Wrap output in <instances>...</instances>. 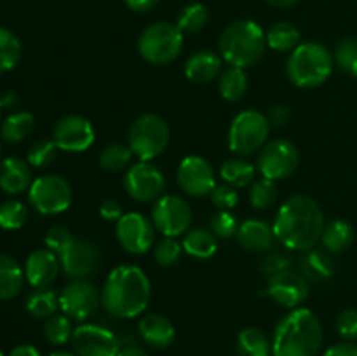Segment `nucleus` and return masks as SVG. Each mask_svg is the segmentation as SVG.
I'll list each match as a JSON object with an SVG mask.
<instances>
[{"label": "nucleus", "instance_id": "obj_1", "mask_svg": "<svg viewBox=\"0 0 357 356\" xmlns=\"http://www.w3.org/2000/svg\"><path fill=\"white\" fill-rule=\"evenodd\" d=\"M324 213L319 202L305 194H295L279 206L272 227L275 239L293 251H307L321 241Z\"/></svg>", "mask_w": 357, "mask_h": 356}, {"label": "nucleus", "instance_id": "obj_2", "mask_svg": "<svg viewBox=\"0 0 357 356\" xmlns=\"http://www.w3.org/2000/svg\"><path fill=\"white\" fill-rule=\"evenodd\" d=\"M152 299V283L142 267L117 265L101 288V306L110 316L121 320L142 316Z\"/></svg>", "mask_w": 357, "mask_h": 356}, {"label": "nucleus", "instance_id": "obj_3", "mask_svg": "<svg viewBox=\"0 0 357 356\" xmlns=\"http://www.w3.org/2000/svg\"><path fill=\"white\" fill-rule=\"evenodd\" d=\"M323 341V325L316 313L307 307H296L275 325L272 356H317Z\"/></svg>", "mask_w": 357, "mask_h": 356}, {"label": "nucleus", "instance_id": "obj_4", "mask_svg": "<svg viewBox=\"0 0 357 356\" xmlns=\"http://www.w3.org/2000/svg\"><path fill=\"white\" fill-rule=\"evenodd\" d=\"M267 40L257 21L239 20L230 23L220 37V56L229 66L250 68L264 58Z\"/></svg>", "mask_w": 357, "mask_h": 356}, {"label": "nucleus", "instance_id": "obj_5", "mask_svg": "<svg viewBox=\"0 0 357 356\" xmlns=\"http://www.w3.org/2000/svg\"><path fill=\"white\" fill-rule=\"evenodd\" d=\"M333 54L319 42H303L286 61V75L302 89L319 87L333 72Z\"/></svg>", "mask_w": 357, "mask_h": 356}, {"label": "nucleus", "instance_id": "obj_6", "mask_svg": "<svg viewBox=\"0 0 357 356\" xmlns=\"http://www.w3.org/2000/svg\"><path fill=\"white\" fill-rule=\"evenodd\" d=\"M183 51V34L167 21L149 24L138 37V52L146 63L155 66L169 65Z\"/></svg>", "mask_w": 357, "mask_h": 356}, {"label": "nucleus", "instance_id": "obj_7", "mask_svg": "<svg viewBox=\"0 0 357 356\" xmlns=\"http://www.w3.org/2000/svg\"><path fill=\"white\" fill-rule=\"evenodd\" d=\"M271 128L272 126L267 115H264L261 112L255 110V108L239 112L230 122L229 136H227L229 149L236 156H253V154L260 152L265 143L268 142Z\"/></svg>", "mask_w": 357, "mask_h": 356}, {"label": "nucleus", "instance_id": "obj_8", "mask_svg": "<svg viewBox=\"0 0 357 356\" xmlns=\"http://www.w3.org/2000/svg\"><path fill=\"white\" fill-rule=\"evenodd\" d=\"M169 126L160 115L143 114L131 124L128 145L138 161H153L169 145Z\"/></svg>", "mask_w": 357, "mask_h": 356}, {"label": "nucleus", "instance_id": "obj_9", "mask_svg": "<svg viewBox=\"0 0 357 356\" xmlns=\"http://www.w3.org/2000/svg\"><path fill=\"white\" fill-rule=\"evenodd\" d=\"M72 185L59 175L35 178L28 188V201L42 215H59L72 206Z\"/></svg>", "mask_w": 357, "mask_h": 356}, {"label": "nucleus", "instance_id": "obj_10", "mask_svg": "<svg viewBox=\"0 0 357 356\" xmlns=\"http://www.w3.org/2000/svg\"><path fill=\"white\" fill-rule=\"evenodd\" d=\"M300 164V152L296 145L289 140L278 138L265 143L258 152L257 170L268 180H284L291 177Z\"/></svg>", "mask_w": 357, "mask_h": 356}, {"label": "nucleus", "instance_id": "obj_11", "mask_svg": "<svg viewBox=\"0 0 357 356\" xmlns=\"http://www.w3.org/2000/svg\"><path fill=\"white\" fill-rule=\"evenodd\" d=\"M194 212L183 198L176 194H164L152 206V223L164 237H178L192 225Z\"/></svg>", "mask_w": 357, "mask_h": 356}, {"label": "nucleus", "instance_id": "obj_12", "mask_svg": "<svg viewBox=\"0 0 357 356\" xmlns=\"http://www.w3.org/2000/svg\"><path fill=\"white\" fill-rule=\"evenodd\" d=\"M124 188L138 202H155L166 191V177L152 161H138L126 170Z\"/></svg>", "mask_w": 357, "mask_h": 356}, {"label": "nucleus", "instance_id": "obj_13", "mask_svg": "<svg viewBox=\"0 0 357 356\" xmlns=\"http://www.w3.org/2000/svg\"><path fill=\"white\" fill-rule=\"evenodd\" d=\"M61 271L70 279H87L103 262L100 246L87 237H75L63 253L58 255Z\"/></svg>", "mask_w": 357, "mask_h": 356}, {"label": "nucleus", "instance_id": "obj_14", "mask_svg": "<svg viewBox=\"0 0 357 356\" xmlns=\"http://www.w3.org/2000/svg\"><path fill=\"white\" fill-rule=\"evenodd\" d=\"M101 304V292L87 279H72L59 293V309L73 321H86Z\"/></svg>", "mask_w": 357, "mask_h": 356}, {"label": "nucleus", "instance_id": "obj_15", "mask_svg": "<svg viewBox=\"0 0 357 356\" xmlns=\"http://www.w3.org/2000/svg\"><path fill=\"white\" fill-rule=\"evenodd\" d=\"M52 140L63 152L82 154L93 147L96 140L93 122L79 114H70L59 119L52 129Z\"/></svg>", "mask_w": 357, "mask_h": 356}, {"label": "nucleus", "instance_id": "obj_16", "mask_svg": "<svg viewBox=\"0 0 357 356\" xmlns=\"http://www.w3.org/2000/svg\"><path fill=\"white\" fill-rule=\"evenodd\" d=\"M155 232L152 220L138 212L124 213L115 225L119 244L131 255L146 253L155 243Z\"/></svg>", "mask_w": 357, "mask_h": 356}, {"label": "nucleus", "instance_id": "obj_17", "mask_svg": "<svg viewBox=\"0 0 357 356\" xmlns=\"http://www.w3.org/2000/svg\"><path fill=\"white\" fill-rule=\"evenodd\" d=\"M70 342L77 356H117L122 346L114 332L94 323H82L73 328Z\"/></svg>", "mask_w": 357, "mask_h": 356}, {"label": "nucleus", "instance_id": "obj_18", "mask_svg": "<svg viewBox=\"0 0 357 356\" xmlns=\"http://www.w3.org/2000/svg\"><path fill=\"white\" fill-rule=\"evenodd\" d=\"M176 180L181 191L192 198H208L216 187L215 170L202 156L185 157L178 166Z\"/></svg>", "mask_w": 357, "mask_h": 356}, {"label": "nucleus", "instance_id": "obj_19", "mask_svg": "<svg viewBox=\"0 0 357 356\" xmlns=\"http://www.w3.org/2000/svg\"><path fill=\"white\" fill-rule=\"evenodd\" d=\"M309 281L300 272L291 269L268 276L267 290H265V293L275 304L289 311L302 307V304L309 299Z\"/></svg>", "mask_w": 357, "mask_h": 356}, {"label": "nucleus", "instance_id": "obj_20", "mask_svg": "<svg viewBox=\"0 0 357 356\" xmlns=\"http://www.w3.org/2000/svg\"><path fill=\"white\" fill-rule=\"evenodd\" d=\"M61 271L59 257L49 248H38L31 251L24 264V279L33 288H45L51 286Z\"/></svg>", "mask_w": 357, "mask_h": 356}, {"label": "nucleus", "instance_id": "obj_21", "mask_svg": "<svg viewBox=\"0 0 357 356\" xmlns=\"http://www.w3.org/2000/svg\"><path fill=\"white\" fill-rule=\"evenodd\" d=\"M236 239L239 246L246 251L265 253V251H271L274 248V227L260 218H248L239 225Z\"/></svg>", "mask_w": 357, "mask_h": 356}, {"label": "nucleus", "instance_id": "obj_22", "mask_svg": "<svg viewBox=\"0 0 357 356\" xmlns=\"http://www.w3.org/2000/svg\"><path fill=\"white\" fill-rule=\"evenodd\" d=\"M138 334L145 344L153 349L169 348L176 337V328L173 321L159 313H149L142 316L138 323Z\"/></svg>", "mask_w": 357, "mask_h": 356}, {"label": "nucleus", "instance_id": "obj_23", "mask_svg": "<svg viewBox=\"0 0 357 356\" xmlns=\"http://www.w3.org/2000/svg\"><path fill=\"white\" fill-rule=\"evenodd\" d=\"M300 274L312 283L328 281L333 278L335 271H337V264H335L333 253L323 248H310V250L302 251V257L298 260Z\"/></svg>", "mask_w": 357, "mask_h": 356}, {"label": "nucleus", "instance_id": "obj_24", "mask_svg": "<svg viewBox=\"0 0 357 356\" xmlns=\"http://www.w3.org/2000/svg\"><path fill=\"white\" fill-rule=\"evenodd\" d=\"M33 184L31 168L28 161L20 157H6L0 161V188L10 195L26 192Z\"/></svg>", "mask_w": 357, "mask_h": 356}, {"label": "nucleus", "instance_id": "obj_25", "mask_svg": "<svg viewBox=\"0 0 357 356\" xmlns=\"http://www.w3.org/2000/svg\"><path fill=\"white\" fill-rule=\"evenodd\" d=\"M222 56L208 51V49H201L188 56V59L185 61V75L195 84H208L211 80H218L220 73H222Z\"/></svg>", "mask_w": 357, "mask_h": 356}, {"label": "nucleus", "instance_id": "obj_26", "mask_svg": "<svg viewBox=\"0 0 357 356\" xmlns=\"http://www.w3.org/2000/svg\"><path fill=\"white\" fill-rule=\"evenodd\" d=\"M181 246L187 255L194 258H211L218 250V237L211 232V229L204 227H194L183 234Z\"/></svg>", "mask_w": 357, "mask_h": 356}, {"label": "nucleus", "instance_id": "obj_27", "mask_svg": "<svg viewBox=\"0 0 357 356\" xmlns=\"http://www.w3.org/2000/svg\"><path fill=\"white\" fill-rule=\"evenodd\" d=\"M354 227L344 218H335L324 225L323 236H321V243L326 248L330 253H344L354 243Z\"/></svg>", "mask_w": 357, "mask_h": 356}, {"label": "nucleus", "instance_id": "obj_28", "mask_svg": "<svg viewBox=\"0 0 357 356\" xmlns=\"http://www.w3.org/2000/svg\"><path fill=\"white\" fill-rule=\"evenodd\" d=\"M265 40L271 49L278 52H291L302 44V34L288 21H278L265 31Z\"/></svg>", "mask_w": 357, "mask_h": 356}, {"label": "nucleus", "instance_id": "obj_29", "mask_svg": "<svg viewBox=\"0 0 357 356\" xmlns=\"http://www.w3.org/2000/svg\"><path fill=\"white\" fill-rule=\"evenodd\" d=\"M250 87V80H248L246 70L239 68V66H227L222 70L218 77V91L222 94L223 100L236 101L243 100Z\"/></svg>", "mask_w": 357, "mask_h": 356}, {"label": "nucleus", "instance_id": "obj_30", "mask_svg": "<svg viewBox=\"0 0 357 356\" xmlns=\"http://www.w3.org/2000/svg\"><path fill=\"white\" fill-rule=\"evenodd\" d=\"M24 271L9 255L0 253V300H9L21 292Z\"/></svg>", "mask_w": 357, "mask_h": 356}, {"label": "nucleus", "instance_id": "obj_31", "mask_svg": "<svg viewBox=\"0 0 357 356\" xmlns=\"http://www.w3.org/2000/svg\"><path fill=\"white\" fill-rule=\"evenodd\" d=\"M239 356H272V341L257 327L243 328L236 341Z\"/></svg>", "mask_w": 357, "mask_h": 356}, {"label": "nucleus", "instance_id": "obj_32", "mask_svg": "<svg viewBox=\"0 0 357 356\" xmlns=\"http://www.w3.org/2000/svg\"><path fill=\"white\" fill-rule=\"evenodd\" d=\"M26 311L33 318L38 320H47V318L54 316L56 311L59 309V295L51 288H33L26 297Z\"/></svg>", "mask_w": 357, "mask_h": 356}, {"label": "nucleus", "instance_id": "obj_33", "mask_svg": "<svg viewBox=\"0 0 357 356\" xmlns=\"http://www.w3.org/2000/svg\"><path fill=\"white\" fill-rule=\"evenodd\" d=\"M257 166L248 163L243 157H234V159L225 161L220 168V177L223 184H229L236 188H244L255 181L257 175Z\"/></svg>", "mask_w": 357, "mask_h": 356}, {"label": "nucleus", "instance_id": "obj_34", "mask_svg": "<svg viewBox=\"0 0 357 356\" xmlns=\"http://www.w3.org/2000/svg\"><path fill=\"white\" fill-rule=\"evenodd\" d=\"M35 128V117L30 112H14L0 126V136L7 143H20L31 135Z\"/></svg>", "mask_w": 357, "mask_h": 356}, {"label": "nucleus", "instance_id": "obj_35", "mask_svg": "<svg viewBox=\"0 0 357 356\" xmlns=\"http://www.w3.org/2000/svg\"><path fill=\"white\" fill-rule=\"evenodd\" d=\"M135 157L132 150L129 145L124 143H110L101 150L100 157H98V164L101 170L108 171V173H119V171H126L131 166V161Z\"/></svg>", "mask_w": 357, "mask_h": 356}, {"label": "nucleus", "instance_id": "obj_36", "mask_svg": "<svg viewBox=\"0 0 357 356\" xmlns=\"http://www.w3.org/2000/svg\"><path fill=\"white\" fill-rule=\"evenodd\" d=\"M209 21V13H208V7L204 3H188L181 9V13L178 14V20H176V27L180 28L181 34H197L201 31L202 28L208 24Z\"/></svg>", "mask_w": 357, "mask_h": 356}, {"label": "nucleus", "instance_id": "obj_37", "mask_svg": "<svg viewBox=\"0 0 357 356\" xmlns=\"http://www.w3.org/2000/svg\"><path fill=\"white\" fill-rule=\"evenodd\" d=\"M21 58V42L7 28L0 27V73H6L17 65Z\"/></svg>", "mask_w": 357, "mask_h": 356}, {"label": "nucleus", "instance_id": "obj_38", "mask_svg": "<svg viewBox=\"0 0 357 356\" xmlns=\"http://www.w3.org/2000/svg\"><path fill=\"white\" fill-rule=\"evenodd\" d=\"M73 327L72 320L66 314H54L47 318L44 325V337L49 344L63 346L72 341Z\"/></svg>", "mask_w": 357, "mask_h": 356}, {"label": "nucleus", "instance_id": "obj_39", "mask_svg": "<svg viewBox=\"0 0 357 356\" xmlns=\"http://www.w3.org/2000/svg\"><path fill=\"white\" fill-rule=\"evenodd\" d=\"M278 185L274 180L268 178H258L251 184L250 188V202L255 209H268L278 201Z\"/></svg>", "mask_w": 357, "mask_h": 356}, {"label": "nucleus", "instance_id": "obj_40", "mask_svg": "<svg viewBox=\"0 0 357 356\" xmlns=\"http://www.w3.org/2000/svg\"><path fill=\"white\" fill-rule=\"evenodd\" d=\"M333 59L342 72L357 79V38L347 37L338 42Z\"/></svg>", "mask_w": 357, "mask_h": 356}, {"label": "nucleus", "instance_id": "obj_41", "mask_svg": "<svg viewBox=\"0 0 357 356\" xmlns=\"http://www.w3.org/2000/svg\"><path fill=\"white\" fill-rule=\"evenodd\" d=\"M28 218V208L21 201H6L0 205V227L6 230H16L24 225Z\"/></svg>", "mask_w": 357, "mask_h": 356}, {"label": "nucleus", "instance_id": "obj_42", "mask_svg": "<svg viewBox=\"0 0 357 356\" xmlns=\"http://www.w3.org/2000/svg\"><path fill=\"white\" fill-rule=\"evenodd\" d=\"M183 246L176 237H162L159 243L153 246V258L160 267H173L180 262Z\"/></svg>", "mask_w": 357, "mask_h": 356}, {"label": "nucleus", "instance_id": "obj_43", "mask_svg": "<svg viewBox=\"0 0 357 356\" xmlns=\"http://www.w3.org/2000/svg\"><path fill=\"white\" fill-rule=\"evenodd\" d=\"M239 220L229 209H218L209 220V229L218 239H230L239 230Z\"/></svg>", "mask_w": 357, "mask_h": 356}, {"label": "nucleus", "instance_id": "obj_44", "mask_svg": "<svg viewBox=\"0 0 357 356\" xmlns=\"http://www.w3.org/2000/svg\"><path fill=\"white\" fill-rule=\"evenodd\" d=\"M58 147H56L54 140H38L28 150V164L33 168H45L56 159L58 154Z\"/></svg>", "mask_w": 357, "mask_h": 356}, {"label": "nucleus", "instance_id": "obj_45", "mask_svg": "<svg viewBox=\"0 0 357 356\" xmlns=\"http://www.w3.org/2000/svg\"><path fill=\"white\" fill-rule=\"evenodd\" d=\"M75 239V236L72 234V230L65 225H52L49 227V230L45 232V246L51 251H54L56 255L63 253V251L68 248V244Z\"/></svg>", "mask_w": 357, "mask_h": 356}, {"label": "nucleus", "instance_id": "obj_46", "mask_svg": "<svg viewBox=\"0 0 357 356\" xmlns=\"http://www.w3.org/2000/svg\"><path fill=\"white\" fill-rule=\"evenodd\" d=\"M209 199H211L213 206L216 209H229V212H232L237 206V202H239V194H237L236 187L229 184H222L213 188Z\"/></svg>", "mask_w": 357, "mask_h": 356}, {"label": "nucleus", "instance_id": "obj_47", "mask_svg": "<svg viewBox=\"0 0 357 356\" xmlns=\"http://www.w3.org/2000/svg\"><path fill=\"white\" fill-rule=\"evenodd\" d=\"M335 327H337L338 335L345 341H354L357 339V309L347 307V309L340 311L335 321Z\"/></svg>", "mask_w": 357, "mask_h": 356}, {"label": "nucleus", "instance_id": "obj_48", "mask_svg": "<svg viewBox=\"0 0 357 356\" xmlns=\"http://www.w3.org/2000/svg\"><path fill=\"white\" fill-rule=\"evenodd\" d=\"M289 258L284 257L282 253H271L261 260L260 269L265 272V274L272 276V274H278V272L282 271H288L289 269Z\"/></svg>", "mask_w": 357, "mask_h": 356}, {"label": "nucleus", "instance_id": "obj_49", "mask_svg": "<svg viewBox=\"0 0 357 356\" xmlns=\"http://www.w3.org/2000/svg\"><path fill=\"white\" fill-rule=\"evenodd\" d=\"M100 215L107 222L117 223L122 218V215H124V212H122V206L117 201H114V199H105L100 206Z\"/></svg>", "mask_w": 357, "mask_h": 356}, {"label": "nucleus", "instance_id": "obj_50", "mask_svg": "<svg viewBox=\"0 0 357 356\" xmlns=\"http://www.w3.org/2000/svg\"><path fill=\"white\" fill-rule=\"evenodd\" d=\"M291 115L293 114L289 110V107H286V105H275V107L271 108L267 119L271 122V126H274V128H282V126H286L291 121Z\"/></svg>", "mask_w": 357, "mask_h": 356}, {"label": "nucleus", "instance_id": "obj_51", "mask_svg": "<svg viewBox=\"0 0 357 356\" xmlns=\"http://www.w3.org/2000/svg\"><path fill=\"white\" fill-rule=\"evenodd\" d=\"M323 356H357V346L349 341L338 342V344L328 348L323 353Z\"/></svg>", "mask_w": 357, "mask_h": 356}, {"label": "nucleus", "instance_id": "obj_52", "mask_svg": "<svg viewBox=\"0 0 357 356\" xmlns=\"http://www.w3.org/2000/svg\"><path fill=\"white\" fill-rule=\"evenodd\" d=\"M159 2L160 0H124V3L132 10V13L139 14L150 13L152 9H155Z\"/></svg>", "mask_w": 357, "mask_h": 356}, {"label": "nucleus", "instance_id": "obj_53", "mask_svg": "<svg viewBox=\"0 0 357 356\" xmlns=\"http://www.w3.org/2000/svg\"><path fill=\"white\" fill-rule=\"evenodd\" d=\"M9 356H40V351L31 344H21L17 348H14L9 353Z\"/></svg>", "mask_w": 357, "mask_h": 356}, {"label": "nucleus", "instance_id": "obj_54", "mask_svg": "<svg viewBox=\"0 0 357 356\" xmlns=\"http://www.w3.org/2000/svg\"><path fill=\"white\" fill-rule=\"evenodd\" d=\"M117 356H149V353H146L143 348H139V346L128 344V346H121V351L117 353Z\"/></svg>", "mask_w": 357, "mask_h": 356}, {"label": "nucleus", "instance_id": "obj_55", "mask_svg": "<svg viewBox=\"0 0 357 356\" xmlns=\"http://www.w3.org/2000/svg\"><path fill=\"white\" fill-rule=\"evenodd\" d=\"M0 101H2L3 108H13L17 105V96L16 93H6L2 98H0Z\"/></svg>", "mask_w": 357, "mask_h": 356}, {"label": "nucleus", "instance_id": "obj_56", "mask_svg": "<svg viewBox=\"0 0 357 356\" xmlns=\"http://www.w3.org/2000/svg\"><path fill=\"white\" fill-rule=\"evenodd\" d=\"M265 2L268 3V6L272 7H279V9H286V7H291L295 6L298 0H265Z\"/></svg>", "mask_w": 357, "mask_h": 356}, {"label": "nucleus", "instance_id": "obj_57", "mask_svg": "<svg viewBox=\"0 0 357 356\" xmlns=\"http://www.w3.org/2000/svg\"><path fill=\"white\" fill-rule=\"evenodd\" d=\"M49 356H77L75 353H66V351H56V353H51Z\"/></svg>", "mask_w": 357, "mask_h": 356}, {"label": "nucleus", "instance_id": "obj_58", "mask_svg": "<svg viewBox=\"0 0 357 356\" xmlns=\"http://www.w3.org/2000/svg\"><path fill=\"white\" fill-rule=\"evenodd\" d=\"M2 110H3V107H2V101H0V117H2Z\"/></svg>", "mask_w": 357, "mask_h": 356}, {"label": "nucleus", "instance_id": "obj_59", "mask_svg": "<svg viewBox=\"0 0 357 356\" xmlns=\"http://www.w3.org/2000/svg\"><path fill=\"white\" fill-rule=\"evenodd\" d=\"M0 356H3V353H2V351H0Z\"/></svg>", "mask_w": 357, "mask_h": 356}, {"label": "nucleus", "instance_id": "obj_60", "mask_svg": "<svg viewBox=\"0 0 357 356\" xmlns=\"http://www.w3.org/2000/svg\"><path fill=\"white\" fill-rule=\"evenodd\" d=\"M0 152H2V149H0Z\"/></svg>", "mask_w": 357, "mask_h": 356}]
</instances>
